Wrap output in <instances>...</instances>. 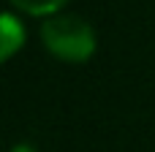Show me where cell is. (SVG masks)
Masks as SVG:
<instances>
[{
	"instance_id": "cell-1",
	"label": "cell",
	"mask_w": 155,
	"mask_h": 152,
	"mask_svg": "<svg viewBox=\"0 0 155 152\" xmlns=\"http://www.w3.org/2000/svg\"><path fill=\"white\" fill-rule=\"evenodd\" d=\"M44 46L63 63H84L95 52V30L76 14H54L41 24Z\"/></svg>"
},
{
	"instance_id": "cell-3",
	"label": "cell",
	"mask_w": 155,
	"mask_h": 152,
	"mask_svg": "<svg viewBox=\"0 0 155 152\" xmlns=\"http://www.w3.org/2000/svg\"><path fill=\"white\" fill-rule=\"evenodd\" d=\"M11 3L30 16H54L68 0H11Z\"/></svg>"
},
{
	"instance_id": "cell-2",
	"label": "cell",
	"mask_w": 155,
	"mask_h": 152,
	"mask_svg": "<svg viewBox=\"0 0 155 152\" xmlns=\"http://www.w3.org/2000/svg\"><path fill=\"white\" fill-rule=\"evenodd\" d=\"M22 41H25L22 24H19L11 14H5V16H3V60H8V57L22 46Z\"/></svg>"
},
{
	"instance_id": "cell-4",
	"label": "cell",
	"mask_w": 155,
	"mask_h": 152,
	"mask_svg": "<svg viewBox=\"0 0 155 152\" xmlns=\"http://www.w3.org/2000/svg\"><path fill=\"white\" fill-rule=\"evenodd\" d=\"M11 152H35V150H33L30 144H16V147H14Z\"/></svg>"
}]
</instances>
